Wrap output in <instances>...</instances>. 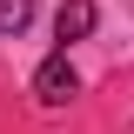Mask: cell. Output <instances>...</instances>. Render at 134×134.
I'll return each instance as SVG.
<instances>
[{
	"label": "cell",
	"mask_w": 134,
	"mask_h": 134,
	"mask_svg": "<svg viewBox=\"0 0 134 134\" xmlns=\"http://www.w3.org/2000/svg\"><path fill=\"white\" fill-rule=\"evenodd\" d=\"M74 94H81V74H74L67 54H47V60L34 67V100H40V107H67Z\"/></svg>",
	"instance_id": "cell-1"
},
{
	"label": "cell",
	"mask_w": 134,
	"mask_h": 134,
	"mask_svg": "<svg viewBox=\"0 0 134 134\" xmlns=\"http://www.w3.org/2000/svg\"><path fill=\"white\" fill-rule=\"evenodd\" d=\"M94 0H60V14H54V40H60V54L74 47V40H87V34H94Z\"/></svg>",
	"instance_id": "cell-2"
},
{
	"label": "cell",
	"mask_w": 134,
	"mask_h": 134,
	"mask_svg": "<svg viewBox=\"0 0 134 134\" xmlns=\"http://www.w3.org/2000/svg\"><path fill=\"white\" fill-rule=\"evenodd\" d=\"M27 20H34V0H0V34H7V40L27 34Z\"/></svg>",
	"instance_id": "cell-3"
}]
</instances>
